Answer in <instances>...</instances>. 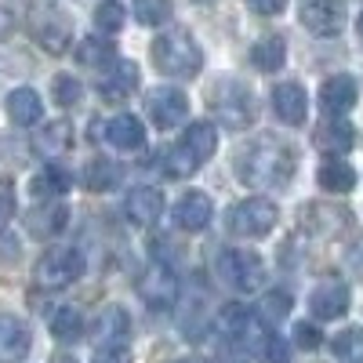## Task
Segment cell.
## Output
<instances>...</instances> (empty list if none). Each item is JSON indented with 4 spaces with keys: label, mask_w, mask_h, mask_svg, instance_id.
I'll use <instances>...</instances> for the list:
<instances>
[{
    "label": "cell",
    "mask_w": 363,
    "mask_h": 363,
    "mask_svg": "<svg viewBox=\"0 0 363 363\" xmlns=\"http://www.w3.org/2000/svg\"><path fill=\"white\" fill-rule=\"evenodd\" d=\"M294 171H298L294 145L280 142L277 135H258L236 157V174L251 189H284L294 178Z\"/></svg>",
    "instance_id": "cell-1"
},
{
    "label": "cell",
    "mask_w": 363,
    "mask_h": 363,
    "mask_svg": "<svg viewBox=\"0 0 363 363\" xmlns=\"http://www.w3.org/2000/svg\"><path fill=\"white\" fill-rule=\"evenodd\" d=\"M153 62H157L160 73H167L174 80H189V77L200 73L203 55L186 29H174V33H160L153 40Z\"/></svg>",
    "instance_id": "cell-2"
},
{
    "label": "cell",
    "mask_w": 363,
    "mask_h": 363,
    "mask_svg": "<svg viewBox=\"0 0 363 363\" xmlns=\"http://www.w3.org/2000/svg\"><path fill=\"white\" fill-rule=\"evenodd\" d=\"M207 102H211V109H215V116L233 131L247 128L255 120V99H251V91L240 80H215L211 84Z\"/></svg>",
    "instance_id": "cell-3"
},
{
    "label": "cell",
    "mask_w": 363,
    "mask_h": 363,
    "mask_svg": "<svg viewBox=\"0 0 363 363\" xmlns=\"http://www.w3.org/2000/svg\"><path fill=\"white\" fill-rule=\"evenodd\" d=\"M277 218H280V211L272 200L265 196H251V200H240L233 207V215H229V229L236 236H247V240H262L269 236L272 229H277Z\"/></svg>",
    "instance_id": "cell-4"
},
{
    "label": "cell",
    "mask_w": 363,
    "mask_h": 363,
    "mask_svg": "<svg viewBox=\"0 0 363 363\" xmlns=\"http://www.w3.org/2000/svg\"><path fill=\"white\" fill-rule=\"evenodd\" d=\"M218 272L233 291H258L265 284V262L255 251H225L218 258Z\"/></svg>",
    "instance_id": "cell-5"
},
{
    "label": "cell",
    "mask_w": 363,
    "mask_h": 363,
    "mask_svg": "<svg viewBox=\"0 0 363 363\" xmlns=\"http://www.w3.org/2000/svg\"><path fill=\"white\" fill-rule=\"evenodd\" d=\"M80 272H84V258L73 247H51L37 262V284L58 291V287H69Z\"/></svg>",
    "instance_id": "cell-6"
},
{
    "label": "cell",
    "mask_w": 363,
    "mask_h": 363,
    "mask_svg": "<svg viewBox=\"0 0 363 363\" xmlns=\"http://www.w3.org/2000/svg\"><path fill=\"white\" fill-rule=\"evenodd\" d=\"M138 294L149 309H167L178 301V277L164 265V262H153V265H145L142 269V277H138Z\"/></svg>",
    "instance_id": "cell-7"
},
{
    "label": "cell",
    "mask_w": 363,
    "mask_h": 363,
    "mask_svg": "<svg viewBox=\"0 0 363 363\" xmlns=\"http://www.w3.org/2000/svg\"><path fill=\"white\" fill-rule=\"evenodd\" d=\"M145 113L157 128H174L189 116V99L178 87H153L145 95Z\"/></svg>",
    "instance_id": "cell-8"
},
{
    "label": "cell",
    "mask_w": 363,
    "mask_h": 363,
    "mask_svg": "<svg viewBox=\"0 0 363 363\" xmlns=\"http://www.w3.org/2000/svg\"><path fill=\"white\" fill-rule=\"evenodd\" d=\"M301 26L313 37H338L345 26V8L338 0H309V4H301Z\"/></svg>",
    "instance_id": "cell-9"
},
{
    "label": "cell",
    "mask_w": 363,
    "mask_h": 363,
    "mask_svg": "<svg viewBox=\"0 0 363 363\" xmlns=\"http://www.w3.org/2000/svg\"><path fill=\"white\" fill-rule=\"evenodd\" d=\"M99 91L106 102H124L138 91V66L128 62V58H113L109 69L99 77Z\"/></svg>",
    "instance_id": "cell-10"
},
{
    "label": "cell",
    "mask_w": 363,
    "mask_h": 363,
    "mask_svg": "<svg viewBox=\"0 0 363 363\" xmlns=\"http://www.w3.org/2000/svg\"><path fill=\"white\" fill-rule=\"evenodd\" d=\"M309 309H313L316 320H338V316H345L349 313V287L342 280H335V277L320 280L313 287V294H309Z\"/></svg>",
    "instance_id": "cell-11"
},
{
    "label": "cell",
    "mask_w": 363,
    "mask_h": 363,
    "mask_svg": "<svg viewBox=\"0 0 363 363\" xmlns=\"http://www.w3.org/2000/svg\"><path fill=\"white\" fill-rule=\"evenodd\" d=\"M69 33H73V26H69V18L58 11V8H48V11H37L33 15V37H37V44L44 51H51V55L66 51Z\"/></svg>",
    "instance_id": "cell-12"
},
{
    "label": "cell",
    "mask_w": 363,
    "mask_h": 363,
    "mask_svg": "<svg viewBox=\"0 0 363 363\" xmlns=\"http://www.w3.org/2000/svg\"><path fill=\"white\" fill-rule=\"evenodd\" d=\"M272 109H277V116L284 120L287 128L306 124V113H309V95H306V87H301L298 80L277 84V87H272Z\"/></svg>",
    "instance_id": "cell-13"
},
{
    "label": "cell",
    "mask_w": 363,
    "mask_h": 363,
    "mask_svg": "<svg viewBox=\"0 0 363 363\" xmlns=\"http://www.w3.org/2000/svg\"><path fill=\"white\" fill-rule=\"evenodd\" d=\"M359 99V87L349 73H335V77H327L323 87H320V109L327 116H345Z\"/></svg>",
    "instance_id": "cell-14"
},
{
    "label": "cell",
    "mask_w": 363,
    "mask_h": 363,
    "mask_svg": "<svg viewBox=\"0 0 363 363\" xmlns=\"http://www.w3.org/2000/svg\"><path fill=\"white\" fill-rule=\"evenodd\" d=\"M66 218H69V207H66V203L44 200L40 207H29V211H26V233L37 236V240H51V236L62 233Z\"/></svg>",
    "instance_id": "cell-15"
},
{
    "label": "cell",
    "mask_w": 363,
    "mask_h": 363,
    "mask_svg": "<svg viewBox=\"0 0 363 363\" xmlns=\"http://www.w3.org/2000/svg\"><path fill=\"white\" fill-rule=\"evenodd\" d=\"M211 215H215V207H211V196L200 193V189H189L182 193V200L174 203V225L186 229V233H200L211 225Z\"/></svg>",
    "instance_id": "cell-16"
},
{
    "label": "cell",
    "mask_w": 363,
    "mask_h": 363,
    "mask_svg": "<svg viewBox=\"0 0 363 363\" xmlns=\"http://www.w3.org/2000/svg\"><path fill=\"white\" fill-rule=\"evenodd\" d=\"M95 345L99 349H124V342L131 338V316L128 309H120V306H109L102 309V316L95 320Z\"/></svg>",
    "instance_id": "cell-17"
},
{
    "label": "cell",
    "mask_w": 363,
    "mask_h": 363,
    "mask_svg": "<svg viewBox=\"0 0 363 363\" xmlns=\"http://www.w3.org/2000/svg\"><path fill=\"white\" fill-rule=\"evenodd\" d=\"M316 149L320 153H327V157H345L349 149L356 145V128L349 124V120H342V116H330V120H323V124L316 128Z\"/></svg>",
    "instance_id": "cell-18"
},
{
    "label": "cell",
    "mask_w": 363,
    "mask_h": 363,
    "mask_svg": "<svg viewBox=\"0 0 363 363\" xmlns=\"http://www.w3.org/2000/svg\"><path fill=\"white\" fill-rule=\"evenodd\" d=\"M29 327L15 316H0V363H22L29 356Z\"/></svg>",
    "instance_id": "cell-19"
},
{
    "label": "cell",
    "mask_w": 363,
    "mask_h": 363,
    "mask_svg": "<svg viewBox=\"0 0 363 363\" xmlns=\"http://www.w3.org/2000/svg\"><path fill=\"white\" fill-rule=\"evenodd\" d=\"M178 145L186 149V157H189L196 167H203L211 157H215V149H218V131L211 128L207 120H196V124L186 128V135H182Z\"/></svg>",
    "instance_id": "cell-20"
},
{
    "label": "cell",
    "mask_w": 363,
    "mask_h": 363,
    "mask_svg": "<svg viewBox=\"0 0 363 363\" xmlns=\"http://www.w3.org/2000/svg\"><path fill=\"white\" fill-rule=\"evenodd\" d=\"M128 218L135 225H153L160 215H164V193L160 189H149V186H138L128 193Z\"/></svg>",
    "instance_id": "cell-21"
},
{
    "label": "cell",
    "mask_w": 363,
    "mask_h": 363,
    "mask_svg": "<svg viewBox=\"0 0 363 363\" xmlns=\"http://www.w3.org/2000/svg\"><path fill=\"white\" fill-rule=\"evenodd\" d=\"M106 142L113 149H128V153H135V149L145 145V128H142V120L138 116H113L109 124H106Z\"/></svg>",
    "instance_id": "cell-22"
},
{
    "label": "cell",
    "mask_w": 363,
    "mask_h": 363,
    "mask_svg": "<svg viewBox=\"0 0 363 363\" xmlns=\"http://www.w3.org/2000/svg\"><path fill=\"white\" fill-rule=\"evenodd\" d=\"M8 116L15 120L18 128H29V124H37V120L44 116V102L33 87H15L11 95H8Z\"/></svg>",
    "instance_id": "cell-23"
},
{
    "label": "cell",
    "mask_w": 363,
    "mask_h": 363,
    "mask_svg": "<svg viewBox=\"0 0 363 363\" xmlns=\"http://www.w3.org/2000/svg\"><path fill=\"white\" fill-rule=\"evenodd\" d=\"M284 58H287V44H284L280 33H265V37L255 40V48H251V62H255V69H262V73H277V69L284 66Z\"/></svg>",
    "instance_id": "cell-24"
},
{
    "label": "cell",
    "mask_w": 363,
    "mask_h": 363,
    "mask_svg": "<svg viewBox=\"0 0 363 363\" xmlns=\"http://www.w3.org/2000/svg\"><path fill=\"white\" fill-rule=\"evenodd\" d=\"M316 178H320V186H323L327 193H349V189L356 186V171H352V164H345L342 157H327V160L320 164Z\"/></svg>",
    "instance_id": "cell-25"
},
{
    "label": "cell",
    "mask_w": 363,
    "mask_h": 363,
    "mask_svg": "<svg viewBox=\"0 0 363 363\" xmlns=\"http://www.w3.org/2000/svg\"><path fill=\"white\" fill-rule=\"evenodd\" d=\"M33 145H37L40 157H62L66 149L73 145V128L66 124V120H51L44 131H37Z\"/></svg>",
    "instance_id": "cell-26"
},
{
    "label": "cell",
    "mask_w": 363,
    "mask_h": 363,
    "mask_svg": "<svg viewBox=\"0 0 363 363\" xmlns=\"http://www.w3.org/2000/svg\"><path fill=\"white\" fill-rule=\"evenodd\" d=\"M80 182H84L91 193H109V189L120 186V167L109 164V160H91V164H84Z\"/></svg>",
    "instance_id": "cell-27"
},
{
    "label": "cell",
    "mask_w": 363,
    "mask_h": 363,
    "mask_svg": "<svg viewBox=\"0 0 363 363\" xmlns=\"http://www.w3.org/2000/svg\"><path fill=\"white\" fill-rule=\"evenodd\" d=\"M48 327H51V335H55L58 342H77V338L84 335V316H80V309H73V306H58V309L51 313Z\"/></svg>",
    "instance_id": "cell-28"
},
{
    "label": "cell",
    "mask_w": 363,
    "mask_h": 363,
    "mask_svg": "<svg viewBox=\"0 0 363 363\" xmlns=\"http://www.w3.org/2000/svg\"><path fill=\"white\" fill-rule=\"evenodd\" d=\"M73 186L69 182V171H62V167H44V171H37L33 174V182H29V189H33L37 196H44V200H51V196H62L66 189Z\"/></svg>",
    "instance_id": "cell-29"
},
{
    "label": "cell",
    "mask_w": 363,
    "mask_h": 363,
    "mask_svg": "<svg viewBox=\"0 0 363 363\" xmlns=\"http://www.w3.org/2000/svg\"><path fill=\"white\" fill-rule=\"evenodd\" d=\"M306 218H309L313 233H323V236L338 233V229L349 222V215H345V211H338V207H327V203H309Z\"/></svg>",
    "instance_id": "cell-30"
},
{
    "label": "cell",
    "mask_w": 363,
    "mask_h": 363,
    "mask_svg": "<svg viewBox=\"0 0 363 363\" xmlns=\"http://www.w3.org/2000/svg\"><path fill=\"white\" fill-rule=\"evenodd\" d=\"M338 363H363V327H345L342 335L330 342Z\"/></svg>",
    "instance_id": "cell-31"
},
{
    "label": "cell",
    "mask_w": 363,
    "mask_h": 363,
    "mask_svg": "<svg viewBox=\"0 0 363 363\" xmlns=\"http://www.w3.org/2000/svg\"><path fill=\"white\" fill-rule=\"evenodd\" d=\"M287 313H291V294H287V291H269V294H262V301H258V320H262L265 327L284 323Z\"/></svg>",
    "instance_id": "cell-32"
},
{
    "label": "cell",
    "mask_w": 363,
    "mask_h": 363,
    "mask_svg": "<svg viewBox=\"0 0 363 363\" xmlns=\"http://www.w3.org/2000/svg\"><path fill=\"white\" fill-rule=\"evenodd\" d=\"M77 58L84 66H109V58H113V44L106 33H95V37H84L80 48H77Z\"/></svg>",
    "instance_id": "cell-33"
},
{
    "label": "cell",
    "mask_w": 363,
    "mask_h": 363,
    "mask_svg": "<svg viewBox=\"0 0 363 363\" xmlns=\"http://www.w3.org/2000/svg\"><path fill=\"white\" fill-rule=\"evenodd\" d=\"M95 29L99 33H120V29H124V4L102 0V4L95 8Z\"/></svg>",
    "instance_id": "cell-34"
},
{
    "label": "cell",
    "mask_w": 363,
    "mask_h": 363,
    "mask_svg": "<svg viewBox=\"0 0 363 363\" xmlns=\"http://www.w3.org/2000/svg\"><path fill=\"white\" fill-rule=\"evenodd\" d=\"M135 18L142 26H160L171 18V0H135Z\"/></svg>",
    "instance_id": "cell-35"
},
{
    "label": "cell",
    "mask_w": 363,
    "mask_h": 363,
    "mask_svg": "<svg viewBox=\"0 0 363 363\" xmlns=\"http://www.w3.org/2000/svg\"><path fill=\"white\" fill-rule=\"evenodd\" d=\"M51 95H55L58 106H77L80 102V80L69 77V73H58L51 80Z\"/></svg>",
    "instance_id": "cell-36"
},
{
    "label": "cell",
    "mask_w": 363,
    "mask_h": 363,
    "mask_svg": "<svg viewBox=\"0 0 363 363\" xmlns=\"http://www.w3.org/2000/svg\"><path fill=\"white\" fill-rule=\"evenodd\" d=\"M164 171H167V178H189L196 171V164L186 157V149H182V145H171L167 157H164Z\"/></svg>",
    "instance_id": "cell-37"
},
{
    "label": "cell",
    "mask_w": 363,
    "mask_h": 363,
    "mask_svg": "<svg viewBox=\"0 0 363 363\" xmlns=\"http://www.w3.org/2000/svg\"><path fill=\"white\" fill-rule=\"evenodd\" d=\"M294 345L298 349H320L323 345V335L316 323H294Z\"/></svg>",
    "instance_id": "cell-38"
},
{
    "label": "cell",
    "mask_w": 363,
    "mask_h": 363,
    "mask_svg": "<svg viewBox=\"0 0 363 363\" xmlns=\"http://www.w3.org/2000/svg\"><path fill=\"white\" fill-rule=\"evenodd\" d=\"M262 359H265V363H287V359H291L287 342L277 338V335H269V338L262 342Z\"/></svg>",
    "instance_id": "cell-39"
},
{
    "label": "cell",
    "mask_w": 363,
    "mask_h": 363,
    "mask_svg": "<svg viewBox=\"0 0 363 363\" xmlns=\"http://www.w3.org/2000/svg\"><path fill=\"white\" fill-rule=\"evenodd\" d=\"M15 186L8 178H0V225H8L11 218H15Z\"/></svg>",
    "instance_id": "cell-40"
},
{
    "label": "cell",
    "mask_w": 363,
    "mask_h": 363,
    "mask_svg": "<svg viewBox=\"0 0 363 363\" xmlns=\"http://www.w3.org/2000/svg\"><path fill=\"white\" fill-rule=\"evenodd\" d=\"M247 4H251L255 15H280L287 0H247Z\"/></svg>",
    "instance_id": "cell-41"
},
{
    "label": "cell",
    "mask_w": 363,
    "mask_h": 363,
    "mask_svg": "<svg viewBox=\"0 0 363 363\" xmlns=\"http://www.w3.org/2000/svg\"><path fill=\"white\" fill-rule=\"evenodd\" d=\"M91 363H128V352L124 349H99Z\"/></svg>",
    "instance_id": "cell-42"
},
{
    "label": "cell",
    "mask_w": 363,
    "mask_h": 363,
    "mask_svg": "<svg viewBox=\"0 0 363 363\" xmlns=\"http://www.w3.org/2000/svg\"><path fill=\"white\" fill-rule=\"evenodd\" d=\"M349 265H352L356 272H363V240H356V244L349 247Z\"/></svg>",
    "instance_id": "cell-43"
},
{
    "label": "cell",
    "mask_w": 363,
    "mask_h": 363,
    "mask_svg": "<svg viewBox=\"0 0 363 363\" xmlns=\"http://www.w3.org/2000/svg\"><path fill=\"white\" fill-rule=\"evenodd\" d=\"M356 29H359V33H363V11H359V18H356Z\"/></svg>",
    "instance_id": "cell-44"
},
{
    "label": "cell",
    "mask_w": 363,
    "mask_h": 363,
    "mask_svg": "<svg viewBox=\"0 0 363 363\" xmlns=\"http://www.w3.org/2000/svg\"><path fill=\"white\" fill-rule=\"evenodd\" d=\"M182 363H203V359H182Z\"/></svg>",
    "instance_id": "cell-45"
}]
</instances>
